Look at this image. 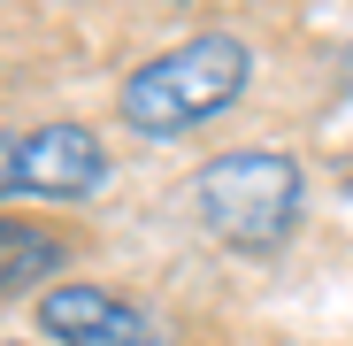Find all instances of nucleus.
<instances>
[{"mask_svg":"<svg viewBox=\"0 0 353 346\" xmlns=\"http://www.w3.org/2000/svg\"><path fill=\"white\" fill-rule=\"evenodd\" d=\"M246 77H254V46L239 31H200L185 46L154 54V62H139L123 77L115 115H123L139 139H185V131H200L208 115H223L239 100Z\"/></svg>","mask_w":353,"mask_h":346,"instance_id":"1","label":"nucleus"},{"mask_svg":"<svg viewBox=\"0 0 353 346\" xmlns=\"http://www.w3.org/2000/svg\"><path fill=\"white\" fill-rule=\"evenodd\" d=\"M200 223L215 231L223 247L239 254H269L292 239V223H300V200H307V177L292 154H269V146H230L200 169Z\"/></svg>","mask_w":353,"mask_h":346,"instance_id":"2","label":"nucleus"},{"mask_svg":"<svg viewBox=\"0 0 353 346\" xmlns=\"http://www.w3.org/2000/svg\"><path fill=\"white\" fill-rule=\"evenodd\" d=\"M108 177V146L85 124L0 131V200H85Z\"/></svg>","mask_w":353,"mask_h":346,"instance_id":"3","label":"nucleus"},{"mask_svg":"<svg viewBox=\"0 0 353 346\" xmlns=\"http://www.w3.org/2000/svg\"><path fill=\"white\" fill-rule=\"evenodd\" d=\"M39 323L62 346H161L154 316L123 293H108V285H54L39 300Z\"/></svg>","mask_w":353,"mask_h":346,"instance_id":"4","label":"nucleus"},{"mask_svg":"<svg viewBox=\"0 0 353 346\" xmlns=\"http://www.w3.org/2000/svg\"><path fill=\"white\" fill-rule=\"evenodd\" d=\"M62 269V231L23 223V215H0V293H23V285Z\"/></svg>","mask_w":353,"mask_h":346,"instance_id":"5","label":"nucleus"}]
</instances>
